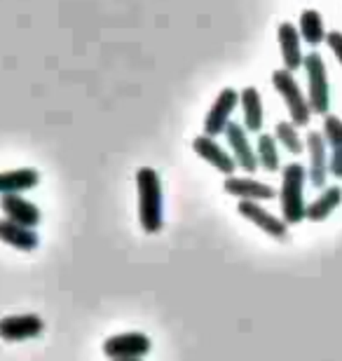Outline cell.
I'll use <instances>...</instances> for the list:
<instances>
[{"mask_svg": "<svg viewBox=\"0 0 342 361\" xmlns=\"http://www.w3.org/2000/svg\"><path fill=\"white\" fill-rule=\"evenodd\" d=\"M138 192V223L145 235H157L164 228V192L162 180L152 167H141L136 171Z\"/></svg>", "mask_w": 342, "mask_h": 361, "instance_id": "6da1fadb", "label": "cell"}, {"mask_svg": "<svg viewBox=\"0 0 342 361\" xmlns=\"http://www.w3.org/2000/svg\"><path fill=\"white\" fill-rule=\"evenodd\" d=\"M305 178H310L307 169L300 162H291L281 169L279 188V207L281 216L288 226H298L307 219V204H305Z\"/></svg>", "mask_w": 342, "mask_h": 361, "instance_id": "7a4b0ae2", "label": "cell"}, {"mask_svg": "<svg viewBox=\"0 0 342 361\" xmlns=\"http://www.w3.org/2000/svg\"><path fill=\"white\" fill-rule=\"evenodd\" d=\"M272 85H274V90L279 92L283 106H286L288 118L293 120L298 127L310 125V118H312L310 99L305 97V92L300 90V85H298L293 71L276 68L272 73Z\"/></svg>", "mask_w": 342, "mask_h": 361, "instance_id": "3957f363", "label": "cell"}, {"mask_svg": "<svg viewBox=\"0 0 342 361\" xmlns=\"http://www.w3.org/2000/svg\"><path fill=\"white\" fill-rule=\"evenodd\" d=\"M305 75H307V99L312 113L326 115L331 108V85H329V71L326 61L319 52L305 54Z\"/></svg>", "mask_w": 342, "mask_h": 361, "instance_id": "277c9868", "label": "cell"}, {"mask_svg": "<svg viewBox=\"0 0 342 361\" xmlns=\"http://www.w3.org/2000/svg\"><path fill=\"white\" fill-rule=\"evenodd\" d=\"M239 99H242V94H239L235 87L221 90V94H218L216 101L211 104L207 118H204V134H209V136L225 134V129H228V125L232 122V113H235L239 106Z\"/></svg>", "mask_w": 342, "mask_h": 361, "instance_id": "5b68a950", "label": "cell"}, {"mask_svg": "<svg viewBox=\"0 0 342 361\" xmlns=\"http://www.w3.org/2000/svg\"><path fill=\"white\" fill-rule=\"evenodd\" d=\"M237 212L244 216L246 221H251L253 226H258L265 235L274 237V240H286L288 237V223L279 219V216L270 214L260 202H249V200H239Z\"/></svg>", "mask_w": 342, "mask_h": 361, "instance_id": "8992f818", "label": "cell"}, {"mask_svg": "<svg viewBox=\"0 0 342 361\" xmlns=\"http://www.w3.org/2000/svg\"><path fill=\"white\" fill-rule=\"evenodd\" d=\"M152 341L145 334H120L104 343V355L108 359H143L150 355Z\"/></svg>", "mask_w": 342, "mask_h": 361, "instance_id": "52a82bcc", "label": "cell"}, {"mask_svg": "<svg viewBox=\"0 0 342 361\" xmlns=\"http://www.w3.org/2000/svg\"><path fill=\"white\" fill-rule=\"evenodd\" d=\"M45 331V322L38 314H10L0 319V338L5 343H21L38 338Z\"/></svg>", "mask_w": 342, "mask_h": 361, "instance_id": "ba28073f", "label": "cell"}, {"mask_svg": "<svg viewBox=\"0 0 342 361\" xmlns=\"http://www.w3.org/2000/svg\"><path fill=\"white\" fill-rule=\"evenodd\" d=\"M225 139H228V146H230V153L235 155L237 160V167H242L244 171L253 174L260 162H258V155H256V148L251 146L249 141V129L239 122H230L228 129H225Z\"/></svg>", "mask_w": 342, "mask_h": 361, "instance_id": "9c48e42d", "label": "cell"}, {"mask_svg": "<svg viewBox=\"0 0 342 361\" xmlns=\"http://www.w3.org/2000/svg\"><path fill=\"white\" fill-rule=\"evenodd\" d=\"M305 146H307V153H310L307 174H310L312 185L324 188L326 178H329V174H331V171H329V143H326L324 132H317V129L307 132Z\"/></svg>", "mask_w": 342, "mask_h": 361, "instance_id": "30bf717a", "label": "cell"}, {"mask_svg": "<svg viewBox=\"0 0 342 361\" xmlns=\"http://www.w3.org/2000/svg\"><path fill=\"white\" fill-rule=\"evenodd\" d=\"M193 150L197 153L202 160L207 164H211L214 169H218L221 174L225 176H232L237 169V160L235 155L228 153L221 143L216 141V136H209V134H202L197 139H193Z\"/></svg>", "mask_w": 342, "mask_h": 361, "instance_id": "8fae6325", "label": "cell"}, {"mask_svg": "<svg viewBox=\"0 0 342 361\" xmlns=\"http://www.w3.org/2000/svg\"><path fill=\"white\" fill-rule=\"evenodd\" d=\"M223 190L232 197L249 202H270L279 197V192L270 183H260V180L249 176H228L223 180Z\"/></svg>", "mask_w": 342, "mask_h": 361, "instance_id": "7c38bea8", "label": "cell"}, {"mask_svg": "<svg viewBox=\"0 0 342 361\" xmlns=\"http://www.w3.org/2000/svg\"><path fill=\"white\" fill-rule=\"evenodd\" d=\"M276 40H279L283 68H288V71L303 68V63H305V54L300 47L303 35L298 31V26H293L291 21H281L279 28H276Z\"/></svg>", "mask_w": 342, "mask_h": 361, "instance_id": "4fadbf2b", "label": "cell"}, {"mask_svg": "<svg viewBox=\"0 0 342 361\" xmlns=\"http://www.w3.org/2000/svg\"><path fill=\"white\" fill-rule=\"evenodd\" d=\"M0 209L7 219L21 223V226H28V228H38V223L42 221V214L40 209L28 202L26 197H21V192H7L0 197Z\"/></svg>", "mask_w": 342, "mask_h": 361, "instance_id": "5bb4252c", "label": "cell"}, {"mask_svg": "<svg viewBox=\"0 0 342 361\" xmlns=\"http://www.w3.org/2000/svg\"><path fill=\"white\" fill-rule=\"evenodd\" d=\"M0 242L10 244L19 251H35L40 244V237L35 228L21 226L12 219H0Z\"/></svg>", "mask_w": 342, "mask_h": 361, "instance_id": "9a60e30c", "label": "cell"}, {"mask_svg": "<svg viewBox=\"0 0 342 361\" xmlns=\"http://www.w3.org/2000/svg\"><path fill=\"white\" fill-rule=\"evenodd\" d=\"M242 99H239V106H242L244 113V127L249 129V134H260L265 122V108H263V99H260V92L256 87H244Z\"/></svg>", "mask_w": 342, "mask_h": 361, "instance_id": "2e32d148", "label": "cell"}, {"mask_svg": "<svg viewBox=\"0 0 342 361\" xmlns=\"http://www.w3.org/2000/svg\"><path fill=\"white\" fill-rule=\"evenodd\" d=\"M38 183H40V171L33 169V167L0 171V195L26 192V190H33Z\"/></svg>", "mask_w": 342, "mask_h": 361, "instance_id": "e0dca14e", "label": "cell"}, {"mask_svg": "<svg viewBox=\"0 0 342 361\" xmlns=\"http://www.w3.org/2000/svg\"><path fill=\"white\" fill-rule=\"evenodd\" d=\"M340 204H342V188L340 185L324 188V192L319 195L314 202H310L307 204V221L322 223V221L329 219Z\"/></svg>", "mask_w": 342, "mask_h": 361, "instance_id": "ac0fdd59", "label": "cell"}, {"mask_svg": "<svg viewBox=\"0 0 342 361\" xmlns=\"http://www.w3.org/2000/svg\"><path fill=\"white\" fill-rule=\"evenodd\" d=\"M298 31H300L303 40L307 42V45H312V47L322 45V42L326 40V35H329V31H326V24H324V17L317 10H303L300 12V19H298Z\"/></svg>", "mask_w": 342, "mask_h": 361, "instance_id": "d6986e66", "label": "cell"}, {"mask_svg": "<svg viewBox=\"0 0 342 361\" xmlns=\"http://www.w3.org/2000/svg\"><path fill=\"white\" fill-rule=\"evenodd\" d=\"M256 155H258V162L260 167L265 171H274L281 169V160H279V141H276V136L272 134H260L258 141H256Z\"/></svg>", "mask_w": 342, "mask_h": 361, "instance_id": "ffe728a7", "label": "cell"}, {"mask_svg": "<svg viewBox=\"0 0 342 361\" xmlns=\"http://www.w3.org/2000/svg\"><path fill=\"white\" fill-rule=\"evenodd\" d=\"M274 136H276V141H279V146L286 150V153L291 155H303V150H305V141H303V136L300 132H298V125L293 120H281V122H276V127H274Z\"/></svg>", "mask_w": 342, "mask_h": 361, "instance_id": "44dd1931", "label": "cell"}, {"mask_svg": "<svg viewBox=\"0 0 342 361\" xmlns=\"http://www.w3.org/2000/svg\"><path fill=\"white\" fill-rule=\"evenodd\" d=\"M324 136H326V143H329L331 148H340L342 146V120L338 115H331L326 113L324 115Z\"/></svg>", "mask_w": 342, "mask_h": 361, "instance_id": "7402d4cb", "label": "cell"}, {"mask_svg": "<svg viewBox=\"0 0 342 361\" xmlns=\"http://www.w3.org/2000/svg\"><path fill=\"white\" fill-rule=\"evenodd\" d=\"M326 45L331 47L333 56H336L338 63L342 66V31H329V35H326Z\"/></svg>", "mask_w": 342, "mask_h": 361, "instance_id": "603a6c76", "label": "cell"}, {"mask_svg": "<svg viewBox=\"0 0 342 361\" xmlns=\"http://www.w3.org/2000/svg\"><path fill=\"white\" fill-rule=\"evenodd\" d=\"M329 171L333 178H342V146L340 148H331L329 155Z\"/></svg>", "mask_w": 342, "mask_h": 361, "instance_id": "cb8c5ba5", "label": "cell"}, {"mask_svg": "<svg viewBox=\"0 0 342 361\" xmlns=\"http://www.w3.org/2000/svg\"><path fill=\"white\" fill-rule=\"evenodd\" d=\"M111 361H143V359H111Z\"/></svg>", "mask_w": 342, "mask_h": 361, "instance_id": "d4e9b609", "label": "cell"}]
</instances>
